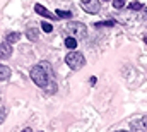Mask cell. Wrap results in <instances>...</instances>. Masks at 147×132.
<instances>
[{
  "label": "cell",
  "mask_w": 147,
  "mask_h": 132,
  "mask_svg": "<svg viewBox=\"0 0 147 132\" xmlns=\"http://www.w3.org/2000/svg\"><path fill=\"white\" fill-rule=\"evenodd\" d=\"M19 38H21V34L19 33H9L7 34V43H17Z\"/></svg>",
  "instance_id": "8fae6325"
},
{
  "label": "cell",
  "mask_w": 147,
  "mask_h": 132,
  "mask_svg": "<svg viewBox=\"0 0 147 132\" xmlns=\"http://www.w3.org/2000/svg\"><path fill=\"white\" fill-rule=\"evenodd\" d=\"M65 62H67V65L70 67L72 70H80L82 67L86 65V59H84V55L82 53H79V52H69V55L65 57Z\"/></svg>",
  "instance_id": "7a4b0ae2"
},
{
  "label": "cell",
  "mask_w": 147,
  "mask_h": 132,
  "mask_svg": "<svg viewBox=\"0 0 147 132\" xmlns=\"http://www.w3.org/2000/svg\"><path fill=\"white\" fill-rule=\"evenodd\" d=\"M125 5V0H113V7L115 9H121Z\"/></svg>",
  "instance_id": "9a60e30c"
},
{
  "label": "cell",
  "mask_w": 147,
  "mask_h": 132,
  "mask_svg": "<svg viewBox=\"0 0 147 132\" xmlns=\"http://www.w3.org/2000/svg\"><path fill=\"white\" fill-rule=\"evenodd\" d=\"M41 29H43L45 33H51V31H53V28H51L50 22H41Z\"/></svg>",
  "instance_id": "5bb4252c"
},
{
  "label": "cell",
  "mask_w": 147,
  "mask_h": 132,
  "mask_svg": "<svg viewBox=\"0 0 147 132\" xmlns=\"http://www.w3.org/2000/svg\"><path fill=\"white\" fill-rule=\"evenodd\" d=\"M116 132H128V131H116Z\"/></svg>",
  "instance_id": "d6986e66"
},
{
  "label": "cell",
  "mask_w": 147,
  "mask_h": 132,
  "mask_svg": "<svg viewBox=\"0 0 147 132\" xmlns=\"http://www.w3.org/2000/svg\"><path fill=\"white\" fill-rule=\"evenodd\" d=\"M26 34H28V38H29V39H33V41H36V39H38V31H36V29H33V28H29V29L26 31Z\"/></svg>",
  "instance_id": "4fadbf2b"
},
{
  "label": "cell",
  "mask_w": 147,
  "mask_h": 132,
  "mask_svg": "<svg viewBox=\"0 0 147 132\" xmlns=\"http://www.w3.org/2000/svg\"><path fill=\"white\" fill-rule=\"evenodd\" d=\"M5 117H7V110H5L3 106H0V124L5 120Z\"/></svg>",
  "instance_id": "e0dca14e"
},
{
  "label": "cell",
  "mask_w": 147,
  "mask_h": 132,
  "mask_svg": "<svg viewBox=\"0 0 147 132\" xmlns=\"http://www.w3.org/2000/svg\"><path fill=\"white\" fill-rule=\"evenodd\" d=\"M130 9L132 10H140L142 9V3L140 2H134V3H130Z\"/></svg>",
  "instance_id": "2e32d148"
},
{
  "label": "cell",
  "mask_w": 147,
  "mask_h": 132,
  "mask_svg": "<svg viewBox=\"0 0 147 132\" xmlns=\"http://www.w3.org/2000/svg\"><path fill=\"white\" fill-rule=\"evenodd\" d=\"M10 55H12V46H10V43H0V59L2 60H7V59H10Z\"/></svg>",
  "instance_id": "8992f818"
},
{
  "label": "cell",
  "mask_w": 147,
  "mask_h": 132,
  "mask_svg": "<svg viewBox=\"0 0 147 132\" xmlns=\"http://www.w3.org/2000/svg\"><path fill=\"white\" fill-rule=\"evenodd\" d=\"M130 131L132 132H147V117H140V118L134 120L132 125H130Z\"/></svg>",
  "instance_id": "5b68a950"
},
{
  "label": "cell",
  "mask_w": 147,
  "mask_h": 132,
  "mask_svg": "<svg viewBox=\"0 0 147 132\" xmlns=\"http://www.w3.org/2000/svg\"><path fill=\"white\" fill-rule=\"evenodd\" d=\"M55 16L60 17V19H70V17H72V12H69V10H60V9H58V10L55 12Z\"/></svg>",
  "instance_id": "30bf717a"
},
{
  "label": "cell",
  "mask_w": 147,
  "mask_h": 132,
  "mask_svg": "<svg viewBox=\"0 0 147 132\" xmlns=\"http://www.w3.org/2000/svg\"><path fill=\"white\" fill-rule=\"evenodd\" d=\"M94 26H96L98 29H99V28H111V26H115V21H105V22H96Z\"/></svg>",
  "instance_id": "7c38bea8"
},
{
  "label": "cell",
  "mask_w": 147,
  "mask_h": 132,
  "mask_svg": "<svg viewBox=\"0 0 147 132\" xmlns=\"http://www.w3.org/2000/svg\"><path fill=\"white\" fill-rule=\"evenodd\" d=\"M146 43H147V34H146Z\"/></svg>",
  "instance_id": "ffe728a7"
},
{
  "label": "cell",
  "mask_w": 147,
  "mask_h": 132,
  "mask_svg": "<svg viewBox=\"0 0 147 132\" xmlns=\"http://www.w3.org/2000/svg\"><path fill=\"white\" fill-rule=\"evenodd\" d=\"M65 29H67L69 34H70L72 38H75V39L86 38V33H87V28H86V24H82V22H69Z\"/></svg>",
  "instance_id": "3957f363"
},
{
  "label": "cell",
  "mask_w": 147,
  "mask_h": 132,
  "mask_svg": "<svg viewBox=\"0 0 147 132\" xmlns=\"http://www.w3.org/2000/svg\"><path fill=\"white\" fill-rule=\"evenodd\" d=\"M9 77H10V69L7 65H2L0 64V81H5Z\"/></svg>",
  "instance_id": "ba28073f"
},
{
  "label": "cell",
  "mask_w": 147,
  "mask_h": 132,
  "mask_svg": "<svg viewBox=\"0 0 147 132\" xmlns=\"http://www.w3.org/2000/svg\"><path fill=\"white\" fill-rule=\"evenodd\" d=\"M34 10H36L39 16L46 17V19H55V17H57L55 14H51V12H50L48 9H45V7H43V5H39V3H38V5H34Z\"/></svg>",
  "instance_id": "52a82bcc"
},
{
  "label": "cell",
  "mask_w": 147,
  "mask_h": 132,
  "mask_svg": "<svg viewBox=\"0 0 147 132\" xmlns=\"http://www.w3.org/2000/svg\"><path fill=\"white\" fill-rule=\"evenodd\" d=\"M80 7L86 12H89V14H98L99 9H101V5H99L98 0H80Z\"/></svg>",
  "instance_id": "277c9868"
},
{
  "label": "cell",
  "mask_w": 147,
  "mask_h": 132,
  "mask_svg": "<svg viewBox=\"0 0 147 132\" xmlns=\"http://www.w3.org/2000/svg\"><path fill=\"white\" fill-rule=\"evenodd\" d=\"M29 76H31L33 82L36 84L38 88H43V89H48V91H55V86H51V84H55L51 64H48V62L38 64V65H34L31 69Z\"/></svg>",
  "instance_id": "6da1fadb"
},
{
  "label": "cell",
  "mask_w": 147,
  "mask_h": 132,
  "mask_svg": "<svg viewBox=\"0 0 147 132\" xmlns=\"http://www.w3.org/2000/svg\"><path fill=\"white\" fill-rule=\"evenodd\" d=\"M65 46H67L69 50H75V46H77V39L72 38V36H67V38H65Z\"/></svg>",
  "instance_id": "9c48e42d"
},
{
  "label": "cell",
  "mask_w": 147,
  "mask_h": 132,
  "mask_svg": "<svg viewBox=\"0 0 147 132\" xmlns=\"http://www.w3.org/2000/svg\"><path fill=\"white\" fill-rule=\"evenodd\" d=\"M22 132H33V131H31V129L28 127V129H24V131H22Z\"/></svg>",
  "instance_id": "ac0fdd59"
}]
</instances>
